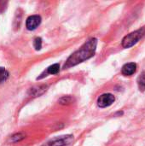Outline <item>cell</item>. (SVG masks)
<instances>
[{"label":"cell","instance_id":"2","mask_svg":"<svg viewBox=\"0 0 145 146\" xmlns=\"http://www.w3.org/2000/svg\"><path fill=\"white\" fill-rule=\"evenodd\" d=\"M144 33L145 29L144 28H141V29H138L137 31H134V32L127 34L122 39V43H121L122 46L124 48H126V49L133 46L143 38Z\"/></svg>","mask_w":145,"mask_h":146},{"label":"cell","instance_id":"12","mask_svg":"<svg viewBox=\"0 0 145 146\" xmlns=\"http://www.w3.org/2000/svg\"><path fill=\"white\" fill-rule=\"evenodd\" d=\"M33 45L37 50H39L42 47V39L40 38H36L33 41Z\"/></svg>","mask_w":145,"mask_h":146},{"label":"cell","instance_id":"4","mask_svg":"<svg viewBox=\"0 0 145 146\" xmlns=\"http://www.w3.org/2000/svg\"><path fill=\"white\" fill-rule=\"evenodd\" d=\"M115 98L110 93H105L101 95L97 99V105L100 108H107L113 104Z\"/></svg>","mask_w":145,"mask_h":146},{"label":"cell","instance_id":"5","mask_svg":"<svg viewBox=\"0 0 145 146\" xmlns=\"http://www.w3.org/2000/svg\"><path fill=\"white\" fill-rule=\"evenodd\" d=\"M41 23V17L39 15H31L26 19V27L28 30H34L36 29Z\"/></svg>","mask_w":145,"mask_h":146},{"label":"cell","instance_id":"6","mask_svg":"<svg viewBox=\"0 0 145 146\" xmlns=\"http://www.w3.org/2000/svg\"><path fill=\"white\" fill-rule=\"evenodd\" d=\"M136 70H137V64L134 62H129L122 67L121 73L125 76H131L136 72Z\"/></svg>","mask_w":145,"mask_h":146},{"label":"cell","instance_id":"3","mask_svg":"<svg viewBox=\"0 0 145 146\" xmlns=\"http://www.w3.org/2000/svg\"><path fill=\"white\" fill-rule=\"evenodd\" d=\"M73 140V135H64L61 137H56L50 141L46 142L42 146H67L69 145Z\"/></svg>","mask_w":145,"mask_h":146},{"label":"cell","instance_id":"9","mask_svg":"<svg viewBox=\"0 0 145 146\" xmlns=\"http://www.w3.org/2000/svg\"><path fill=\"white\" fill-rule=\"evenodd\" d=\"M59 71H60V66L57 63L53 64L47 68V73L50 74H56Z\"/></svg>","mask_w":145,"mask_h":146},{"label":"cell","instance_id":"10","mask_svg":"<svg viewBox=\"0 0 145 146\" xmlns=\"http://www.w3.org/2000/svg\"><path fill=\"white\" fill-rule=\"evenodd\" d=\"M24 139H25V134H23L21 133H15L13 136H11L10 141L13 142V143H16V142H19V141Z\"/></svg>","mask_w":145,"mask_h":146},{"label":"cell","instance_id":"8","mask_svg":"<svg viewBox=\"0 0 145 146\" xmlns=\"http://www.w3.org/2000/svg\"><path fill=\"white\" fill-rule=\"evenodd\" d=\"M138 88L141 92H144L145 91V71L143 73H141V74L138 76Z\"/></svg>","mask_w":145,"mask_h":146},{"label":"cell","instance_id":"11","mask_svg":"<svg viewBox=\"0 0 145 146\" xmlns=\"http://www.w3.org/2000/svg\"><path fill=\"white\" fill-rule=\"evenodd\" d=\"M9 77V73L8 71L3 68H0V84L4 82Z\"/></svg>","mask_w":145,"mask_h":146},{"label":"cell","instance_id":"13","mask_svg":"<svg viewBox=\"0 0 145 146\" xmlns=\"http://www.w3.org/2000/svg\"><path fill=\"white\" fill-rule=\"evenodd\" d=\"M72 101H73V98L71 97H64L59 100L60 104H71Z\"/></svg>","mask_w":145,"mask_h":146},{"label":"cell","instance_id":"1","mask_svg":"<svg viewBox=\"0 0 145 146\" xmlns=\"http://www.w3.org/2000/svg\"><path fill=\"white\" fill-rule=\"evenodd\" d=\"M97 45V39L92 38L85 42L78 50L73 52L67 60L64 68H69L79 63L85 62V60L90 59L95 55Z\"/></svg>","mask_w":145,"mask_h":146},{"label":"cell","instance_id":"7","mask_svg":"<svg viewBox=\"0 0 145 146\" xmlns=\"http://www.w3.org/2000/svg\"><path fill=\"white\" fill-rule=\"evenodd\" d=\"M46 88H47L46 86H38L32 87L29 90V94L33 97L40 96L46 91Z\"/></svg>","mask_w":145,"mask_h":146}]
</instances>
